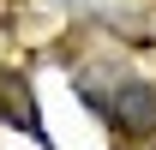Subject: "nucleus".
Returning a JSON list of instances; mask_svg holds the SVG:
<instances>
[{
  "label": "nucleus",
  "mask_w": 156,
  "mask_h": 150,
  "mask_svg": "<svg viewBox=\"0 0 156 150\" xmlns=\"http://www.w3.org/2000/svg\"><path fill=\"white\" fill-rule=\"evenodd\" d=\"M108 120H114L120 132H132V138H150L156 132V90L144 78H126L114 90V102H108Z\"/></svg>",
  "instance_id": "1"
},
{
  "label": "nucleus",
  "mask_w": 156,
  "mask_h": 150,
  "mask_svg": "<svg viewBox=\"0 0 156 150\" xmlns=\"http://www.w3.org/2000/svg\"><path fill=\"white\" fill-rule=\"evenodd\" d=\"M0 120L18 126V132H42L36 126V96H30V84L18 72H0Z\"/></svg>",
  "instance_id": "2"
}]
</instances>
